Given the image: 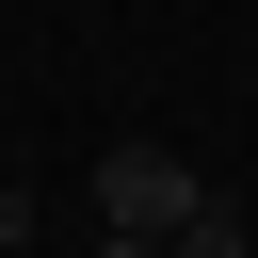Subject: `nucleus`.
I'll use <instances>...</instances> for the list:
<instances>
[{"instance_id": "1", "label": "nucleus", "mask_w": 258, "mask_h": 258, "mask_svg": "<svg viewBox=\"0 0 258 258\" xmlns=\"http://www.w3.org/2000/svg\"><path fill=\"white\" fill-rule=\"evenodd\" d=\"M194 210H210V177H194L177 145H113V161H97V226H129V242H177Z\"/></svg>"}, {"instance_id": "2", "label": "nucleus", "mask_w": 258, "mask_h": 258, "mask_svg": "<svg viewBox=\"0 0 258 258\" xmlns=\"http://www.w3.org/2000/svg\"><path fill=\"white\" fill-rule=\"evenodd\" d=\"M161 258H258V242H242V210H226V194H210V210H194V226H177V242H161Z\"/></svg>"}, {"instance_id": "3", "label": "nucleus", "mask_w": 258, "mask_h": 258, "mask_svg": "<svg viewBox=\"0 0 258 258\" xmlns=\"http://www.w3.org/2000/svg\"><path fill=\"white\" fill-rule=\"evenodd\" d=\"M97 258H161V242H129V226H97Z\"/></svg>"}]
</instances>
